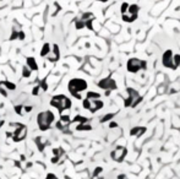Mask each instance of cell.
<instances>
[{"instance_id": "cell-1", "label": "cell", "mask_w": 180, "mask_h": 179, "mask_svg": "<svg viewBox=\"0 0 180 179\" xmlns=\"http://www.w3.org/2000/svg\"><path fill=\"white\" fill-rule=\"evenodd\" d=\"M68 88H69V92L77 99H81L82 96H81V92L87 90V82L83 80V79H72L69 81V85H68Z\"/></svg>"}, {"instance_id": "cell-2", "label": "cell", "mask_w": 180, "mask_h": 179, "mask_svg": "<svg viewBox=\"0 0 180 179\" xmlns=\"http://www.w3.org/2000/svg\"><path fill=\"white\" fill-rule=\"evenodd\" d=\"M50 106L57 108L59 110V113H62L64 110L70 109L72 103H71V99L69 97L64 96V95H57L50 99Z\"/></svg>"}, {"instance_id": "cell-3", "label": "cell", "mask_w": 180, "mask_h": 179, "mask_svg": "<svg viewBox=\"0 0 180 179\" xmlns=\"http://www.w3.org/2000/svg\"><path fill=\"white\" fill-rule=\"evenodd\" d=\"M55 117L54 114L51 113L50 110H45V112H41L37 116V123H38V126H39V129L42 131H45L48 130L51 123L54 122Z\"/></svg>"}, {"instance_id": "cell-4", "label": "cell", "mask_w": 180, "mask_h": 179, "mask_svg": "<svg viewBox=\"0 0 180 179\" xmlns=\"http://www.w3.org/2000/svg\"><path fill=\"white\" fill-rule=\"evenodd\" d=\"M126 92H127L129 97L124 101L125 108H129V107L135 108V107H137L141 103V101H142V97L140 96V93L136 91L135 88H132V87H127L126 88Z\"/></svg>"}, {"instance_id": "cell-5", "label": "cell", "mask_w": 180, "mask_h": 179, "mask_svg": "<svg viewBox=\"0 0 180 179\" xmlns=\"http://www.w3.org/2000/svg\"><path fill=\"white\" fill-rule=\"evenodd\" d=\"M147 66V64L145 60H140L137 58H131V59H129L127 60V71L129 72H132V74H136L140 70H145Z\"/></svg>"}, {"instance_id": "cell-6", "label": "cell", "mask_w": 180, "mask_h": 179, "mask_svg": "<svg viewBox=\"0 0 180 179\" xmlns=\"http://www.w3.org/2000/svg\"><path fill=\"white\" fill-rule=\"evenodd\" d=\"M11 126H15L16 129L12 131L14 133V136H12V141L14 142H20L22 141V140L26 137V135H27V126L23 125V124H20V123H12Z\"/></svg>"}, {"instance_id": "cell-7", "label": "cell", "mask_w": 180, "mask_h": 179, "mask_svg": "<svg viewBox=\"0 0 180 179\" xmlns=\"http://www.w3.org/2000/svg\"><path fill=\"white\" fill-rule=\"evenodd\" d=\"M162 64L164 68H168V69H173L175 70V66H174V54L173 52L169 49V50H165L163 57H162Z\"/></svg>"}, {"instance_id": "cell-8", "label": "cell", "mask_w": 180, "mask_h": 179, "mask_svg": "<svg viewBox=\"0 0 180 179\" xmlns=\"http://www.w3.org/2000/svg\"><path fill=\"white\" fill-rule=\"evenodd\" d=\"M126 153H127L126 147H124V146H117V147L114 148V151H112L110 156H112V158L115 162H123L124 158H125V156H126Z\"/></svg>"}, {"instance_id": "cell-9", "label": "cell", "mask_w": 180, "mask_h": 179, "mask_svg": "<svg viewBox=\"0 0 180 179\" xmlns=\"http://www.w3.org/2000/svg\"><path fill=\"white\" fill-rule=\"evenodd\" d=\"M97 85H98V87H100L102 90H106V91H113V90H117V87H118L115 80H113L112 78L103 79Z\"/></svg>"}, {"instance_id": "cell-10", "label": "cell", "mask_w": 180, "mask_h": 179, "mask_svg": "<svg viewBox=\"0 0 180 179\" xmlns=\"http://www.w3.org/2000/svg\"><path fill=\"white\" fill-rule=\"evenodd\" d=\"M72 122H71V119H70V117L69 116H61L60 117V119H59V122H57V128L59 130H62V133L66 130V128L71 124Z\"/></svg>"}, {"instance_id": "cell-11", "label": "cell", "mask_w": 180, "mask_h": 179, "mask_svg": "<svg viewBox=\"0 0 180 179\" xmlns=\"http://www.w3.org/2000/svg\"><path fill=\"white\" fill-rule=\"evenodd\" d=\"M34 142H36V145H37V147H38V150H39L41 152H43L44 151V148L49 145V141L47 139H44V137H42V136H37L36 139H34Z\"/></svg>"}, {"instance_id": "cell-12", "label": "cell", "mask_w": 180, "mask_h": 179, "mask_svg": "<svg viewBox=\"0 0 180 179\" xmlns=\"http://www.w3.org/2000/svg\"><path fill=\"white\" fill-rule=\"evenodd\" d=\"M103 106H104V103L100 101V98L99 99H91V107H89L88 110L91 112V113H96L97 110L102 109Z\"/></svg>"}, {"instance_id": "cell-13", "label": "cell", "mask_w": 180, "mask_h": 179, "mask_svg": "<svg viewBox=\"0 0 180 179\" xmlns=\"http://www.w3.org/2000/svg\"><path fill=\"white\" fill-rule=\"evenodd\" d=\"M26 65H27L32 71H37L38 70V64H37L36 59L32 58V57H28L27 59H26Z\"/></svg>"}, {"instance_id": "cell-14", "label": "cell", "mask_w": 180, "mask_h": 179, "mask_svg": "<svg viewBox=\"0 0 180 179\" xmlns=\"http://www.w3.org/2000/svg\"><path fill=\"white\" fill-rule=\"evenodd\" d=\"M146 131V128L145 126H135V128H132V129H131V131H130V135L131 136H141V135H142Z\"/></svg>"}, {"instance_id": "cell-15", "label": "cell", "mask_w": 180, "mask_h": 179, "mask_svg": "<svg viewBox=\"0 0 180 179\" xmlns=\"http://www.w3.org/2000/svg\"><path fill=\"white\" fill-rule=\"evenodd\" d=\"M50 52H51L50 44H49V43H44V44H43V47H42V49H41V57H42V58H44V57H47Z\"/></svg>"}, {"instance_id": "cell-16", "label": "cell", "mask_w": 180, "mask_h": 179, "mask_svg": "<svg viewBox=\"0 0 180 179\" xmlns=\"http://www.w3.org/2000/svg\"><path fill=\"white\" fill-rule=\"evenodd\" d=\"M76 130H77V131H91V130H92V126L89 125L88 123L79 124V125L76 126Z\"/></svg>"}, {"instance_id": "cell-17", "label": "cell", "mask_w": 180, "mask_h": 179, "mask_svg": "<svg viewBox=\"0 0 180 179\" xmlns=\"http://www.w3.org/2000/svg\"><path fill=\"white\" fill-rule=\"evenodd\" d=\"M137 19V15L130 14V12H126V14H123V21L125 22H134Z\"/></svg>"}, {"instance_id": "cell-18", "label": "cell", "mask_w": 180, "mask_h": 179, "mask_svg": "<svg viewBox=\"0 0 180 179\" xmlns=\"http://www.w3.org/2000/svg\"><path fill=\"white\" fill-rule=\"evenodd\" d=\"M47 59L50 61V63H57L59 59H60V55H58V54H55L53 50H51V52L47 55Z\"/></svg>"}, {"instance_id": "cell-19", "label": "cell", "mask_w": 180, "mask_h": 179, "mask_svg": "<svg viewBox=\"0 0 180 179\" xmlns=\"http://www.w3.org/2000/svg\"><path fill=\"white\" fill-rule=\"evenodd\" d=\"M74 123H79V124H85V123H88V118L86 117H82V116H76L74 119H72Z\"/></svg>"}, {"instance_id": "cell-20", "label": "cell", "mask_w": 180, "mask_h": 179, "mask_svg": "<svg viewBox=\"0 0 180 179\" xmlns=\"http://www.w3.org/2000/svg\"><path fill=\"white\" fill-rule=\"evenodd\" d=\"M31 74H32V70L27 66V65H25L23 68H22V78H25V79H28L30 76H31Z\"/></svg>"}, {"instance_id": "cell-21", "label": "cell", "mask_w": 180, "mask_h": 179, "mask_svg": "<svg viewBox=\"0 0 180 179\" xmlns=\"http://www.w3.org/2000/svg\"><path fill=\"white\" fill-rule=\"evenodd\" d=\"M86 98H88V99H99L100 95L97 93V92H93V91H89V92H87Z\"/></svg>"}, {"instance_id": "cell-22", "label": "cell", "mask_w": 180, "mask_h": 179, "mask_svg": "<svg viewBox=\"0 0 180 179\" xmlns=\"http://www.w3.org/2000/svg\"><path fill=\"white\" fill-rule=\"evenodd\" d=\"M15 113L16 114H19V116H25V106H22V104H19V106H15Z\"/></svg>"}, {"instance_id": "cell-23", "label": "cell", "mask_w": 180, "mask_h": 179, "mask_svg": "<svg viewBox=\"0 0 180 179\" xmlns=\"http://www.w3.org/2000/svg\"><path fill=\"white\" fill-rule=\"evenodd\" d=\"M1 82L4 84V86L9 90V91H15V90H16V85L15 84H12L10 81H1Z\"/></svg>"}, {"instance_id": "cell-24", "label": "cell", "mask_w": 180, "mask_h": 179, "mask_svg": "<svg viewBox=\"0 0 180 179\" xmlns=\"http://www.w3.org/2000/svg\"><path fill=\"white\" fill-rule=\"evenodd\" d=\"M75 27H76V30H82V28H85L86 27V22L83 21V20H77L76 22H75Z\"/></svg>"}, {"instance_id": "cell-25", "label": "cell", "mask_w": 180, "mask_h": 179, "mask_svg": "<svg viewBox=\"0 0 180 179\" xmlns=\"http://www.w3.org/2000/svg\"><path fill=\"white\" fill-rule=\"evenodd\" d=\"M115 116L114 113H108V114H106L104 117H102L100 118V123H106V122H110L112 119H113V117Z\"/></svg>"}, {"instance_id": "cell-26", "label": "cell", "mask_w": 180, "mask_h": 179, "mask_svg": "<svg viewBox=\"0 0 180 179\" xmlns=\"http://www.w3.org/2000/svg\"><path fill=\"white\" fill-rule=\"evenodd\" d=\"M19 32H20V31H17V30H16V27H14V28H12V33H11V36H10L9 40H10V41L19 40Z\"/></svg>"}, {"instance_id": "cell-27", "label": "cell", "mask_w": 180, "mask_h": 179, "mask_svg": "<svg viewBox=\"0 0 180 179\" xmlns=\"http://www.w3.org/2000/svg\"><path fill=\"white\" fill-rule=\"evenodd\" d=\"M138 6L137 5H130V6H129V11L127 12H130V14H134V15H137V12H138Z\"/></svg>"}, {"instance_id": "cell-28", "label": "cell", "mask_w": 180, "mask_h": 179, "mask_svg": "<svg viewBox=\"0 0 180 179\" xmlns=\"http://www.w3.org/2000/svg\"><path fill=\"white\" fill-rule=\"evenodd\" d=\"M7 91H9V90L4 86V84H3V82H0V93H1V96L7 97Z\"/></svg>"}, {"instance_id": "cell-29", "label": "cell", "mask_w": 180, "mask_h": 179, "mask_svg": "<svg viewBox=\"0 0 180 179\" xmlns=\"http://www.w3.org/2000/svg\"><path fill=\"white\" fill-rule=\"evenodd\" d=\"M91 19H94L93 14H91V12H85V14H82V16H81V20H83V21L91 20Z\"/></svg>"}, {"instance_id": "cell-30", "label": "cell", "mask_w": 180, "mask_h": 179, "mask_svg": "<svg viewBox=\"0 0 180 179\" xmlns=\"http://www.w3.org/2000/svg\"><path fill=\"white\" fill-rule=\"evenodd\" d=\"M82 106H83L85 109H89V107H91V99L85 98L83 102H82Z\"/></svg>"}, {"instance_id": "cell-31", "label": "cell", "mask_w": 180, "mask_h": 179, "mask_svg": "<svg viewBox=\"0 0 180 179\" xmlns=\"http://www.w3.org/2000/svg\"><path fill=\"white\" fill-rule=\"evenodd\" d=\"M180 65V54H175L174 55V66L175 69H178Z\"/></svg>"}, {"instance_id": "cell-32", "label": "cell", "mask_w": 180, "mask_h": 179, "mask_svg": "<svg viewBox=\"0 0 180 179\" xmlns=\"http://www.w3.org/2000/svg\"><path fill=\"white\" fill-rule=\"evenodd\" d=\"M38 85L41 86V88L43 90V91H47V90H48V84H47V80H45V79L42 80L41 82H38Z\"/></svg>"}, {"instance_id": "cell-33", "label": "cell", "mask_w": 180, "mask_h": 179, "mask_svg": "<svg viewBox=\"0 0 180 179\" xmlns=\"http://www.w3.org/2000/svg\"><path fill=\"white\" fill-rule=\"evenodd\" d=\"M39 91H41V86L39 85L34 86L33 90H32V96H38V95H39Z\"/></svg>"}, {"instance_id": "cell-34", "label": "cell", "mask_w": 180, "mask_h": 179, "mask_svg": "<svg viewBox=\"0 0 180 179\" xmlns=\"http://www.w3.org/2000/svg\"><path fill=\"white\" fill-rule=\"evenodd\" d=\"M93 20H94V19H91V20H87V21H85V22H86V27H87L88 30H91V31H93V26H92V22H93Z\"/></svg>"}, {"instance_id": "cell-35", "label": "cell", "mask_w": 180, "mask_h": 179, "mask_svg": "<svg viewBox=\"0 0 180 179\" xmlns=\"http://www.w3.org/2000/svg\"><path fill=\"white\" fill-rule=\"evenodd\" d=\"M129 5L127 3H123V5H121V14H126V12L129 11Z\"/></svg>"}, {"instance_id": "cell-36", "label": "cell", "mask_w": 180, "mask_h": 179, "mask_svg": "<svg viewBox=\"0 0 180 179\" xmlns=\"http://www.w3.org/2000/svg\"><path fill=\"white\" fill-rule=\"evenodd\" d=\"M102 171H103V168H102V167H97V168L94 169V172H93V177H97V175H99V174L102 173Z\"/></svg>"}, {"instance_id": "cell-37", "label": "cell", "mask_w": 180, "mask_h": 179, "mask_svg": "<svg viewBox=\"0 0 180 179\" xmlns=\"http://www.w3.org/2000/svg\"><path fill=\"white\" fill-rule=\"evenodd\" d=\"M44 179H59V178L57 175H54L53 173H49V174H47V177Z\"/></svg>"}, {"instance_id": "cell-38", "label": "cell", "mask_w": 180, "mask_h": 179, "mask_svg": "<svg viewBox=\"0 0 180 179\" xmlns=\"http://www.w3.org/2000/svg\"><path fill=\"white\" fill-rule=\"evenodd\" d=\"M25 37H26L25 32H23V31H20V32H19V40H20V41H23Z\"/></svg>"}, {"instance_id": "cell-39", "label": "cell", "mask_w": 180, "mask_h": 179, "mask_svg": "<svg viewBox=\"0 0 180 179\" xmlns=\"http://www.w3.org/2000/svg\"><path fill=\"white\" fill-rule=\"evenodd\" d=\"M60 160V157H58V156H54V157H51V160H50V162L53 163V164H55V163H58V161Z\"/></svg>"}, {"instance_id": "cell-40", "label": "cell", "mask_w": 180, "mask_h": 179, "mask_svg": "<svg viewBox=\"0 0 180 179\" xmlns=\"http://www.w3.org/2000/svg\"><path fill=\"white\" fill-rule=\"evenodd\" d=\"M32 109H33L32 106H25V113H30Z\"/></svg>"}, {"instance_id": "cell-41", "label": "cell", "mask_w": 180, "mask_h": 179, "mask_svg": "<svg viewBox=\"0 0 180 179\" xmlns=\"http://www.w3.org/2000/svg\"><path fill=\"white\" fill-rule=\"evenodd\" d=\"M109 126H110V128H117V126H118V124H117V123H114V122H112V123L109 124Z\"/></svg>"}, {"instance_id": "cell-42", "label": "cell", "mask_w": 180, "mask_h": 179, "mask_svg": "<svg viewBox=\"0 0 180 179\" xmlns=\"http://www.w3.org/2000/svg\"><path fill=\"white\" fill-rule=\"evenodd\" d=\"M118 179H126V175L125 174H120V175H118Z\"/></svg>"}, {"instance_id": "cell-43", "label": "cell", "mask_w": 180, "mask_h": 179, "mask_svg": "<svg viewBox=\"0 0 180 179\" xmlns=\"http://www.w3.org/2000/svg\"><path fill=\"white\" fill-rule=\"evenodd\" d=\"M4 125V120H0V128H1Z\"/></svg>"}, {"instance_id": "cell-44", "label": "cell", "mask_w": 180, "mask_h": 179, "mask_svg": "<svg viewBox=\"0 0 180 179\" xmlns=\"http://www.w3.org/2000/svg\"><path fill=\"white\" fill-rule=\"evenodd\" d=\"M126 179H127V178H126Z\"/></svg>"}]
</instances>
